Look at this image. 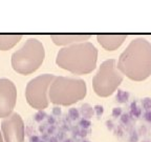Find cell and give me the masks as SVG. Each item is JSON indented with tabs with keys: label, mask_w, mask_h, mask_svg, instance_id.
<instances>
[{
	"label": "cell",
	"mask_w": 151,
	"mask_h": 142,
	"mask_svg": "<svg viewBox=\"0 0 151 142\" xmlns=\"http://www.w3.org/2000/svg\"><path fill=\"white\" fill-rule=\"evenodd\" d=\"M0 142H4V140H3V137H2V134L0 133Z\"/></svg>",
	"instance_id": "603a6c76"
},
{
	"label": "cell",
	"mask_w": 151,
	"mask_h": 142,
	"mask_svg": "<svg viewBox=\"0 0 151 142\" xmlns=\"http://www.w3.org/2000/svg\"><path fill=\"white\" fill-rule=\"evenodd\" d=\"M129 114L133 118H139L142 116V109L137 106V102L133 101L130 104V112Z\"/></svg>",
	"instance_id": "7c38bea8"
},
{
	"label": "cell",
	"mask_w": 151,
	"mask_h": 142,
	"mask_svg": "<svg viewBox=\"0 0 151 142\" xmlns=\"http://www.w3.org/2000/svg\"><path fill=\"white\" fill-rule=\"evenodd\" d=\"M17 101V88L12 80L0 79V118L12 115Z\"/></svg>",
	"instance_id": "ba28073f"
},
{
	"label": "cell",
	"mask_w": 151,
	"mask_h": 142,
	"mask_svg": "<svg viewBox=\"0 0 151 142\" xmlns=\"http://www.w3.org/2000/svg\"><path fill=\"white\" fill-rule=\"evenodd\" d=\"M123 134H124V130L121 126H118V128L116 130V135L118 137H123Z\"/></svg>",
	"instance_id": "d6986e66"
},
{
	"label": "cell",
	"mask_w": 151,
	"mask_h": 142,
	"mask_svg": "<svg viewBox=\"0 0 151 142\" xmlns=\"http://www.w3.org/2000/svg\"><path fill=\"white\" fill-rule=\"evenodd\" d=\"M127 35H98V42L107 51L116 50L126 39Z\"/></svg>",
	"instance_id": "9c48e42d"
},
{
	"label": "cell",
	"mask_w": 151,
	"mask_h": 142,
	"mask_svg": "<svg viewBox=\"0 0 151 142\" xmlns=\"http://www.w3.org/2000/svg\"><path fill=\"white\" fill-rule=\"evenodd\" d=\"M106 124H107V126H108V128H110V130L113 128V126H112V122H111V121H107Z\"/></svg>",
	"instance_id": "44dd1931"
},
{
	"label": "cell",
	"mask_w": 151,
	"mask_h": 142,
	"mask_svg": "<svg viewBox=\"0 0 151 142\" xmlns=\"http://www.w3.org/2000/svg\"><path fill=\"white\" fill-rule=\"evenodd\" d=\"M139 134L137 130H130L129 132V137H128V141L129 142H139Z\"/></svg>",
	"instance_id": "9a60e30c"
},
{
	"label": "cell",
	"mask_w": 151,
	"mask_h": 142,
	"mask_svg": "<svg viewBox=\"0 0 151 142\" xmlns=\"http://www.w3.org/2000/svg\"><path fill=\"white\" fill-rule=\"evenodd\" d=\"M143 119L146 122L151 123V109L150 111H145V113L143 114Z\"/></svg>",
	"instance_id": "e0dca14e"
},
{
	"label": "cell",
	"mask_w": 151,
	"mask_h": 142,
	"mask_svg": "<svg viewBox=\"0 0 151 142\" xmlns=\"http://www.w3.org/2000/svg\"><path fill=\"white\" fill-rule=\"evenodd\" d=\"M123 81V74L116 65V60L104 61L92 79V86L100 97H108L116 92Z\"/></svg>",
	"instance_id": "5b68a950"
},
{
	"label": "cell",
	"mask_w": 151,
	"mask_h": 142,
	"mask_svg": "<svg viewBox=\"0 0 151 142\" xmlns=\"http://www.w3.org/2000/svg\"><path fill=\"white\" fill-rule=\"evenodd\" d=\"M118 69L134 81H143L151 74V45L144 38L132 40L121 54Z\"/></svg>",
	"instance_id": "6da1fadb"
},
{
	"label": "cell",
	"mask_w": 151,
	"mask_h": 142,
	"mask_svg": "<svg viewBox=\"0 0 151 142\" xmlns=\"http://www.w3.org/2000/svg\"><path fill=\"white\" fill-rule=\"evenodd\" d=\"M145 133H146V128H145V126H141L139 134H145Z\"/></svg>",
	"instance_id": "ffe728a7"
},
{
	"label": "cell",
	"mask_w": 151,
	"mask_h": 142,
	"mask_svg": "<svg viewBox=\"0 0 151 142\" xmlns=\"http://www.w3.org/2000/svg\"><path fill=\"white\" fill-rule=\"evenodd\" d=\"M98 50L90 42H80L67 45L59 51L56 63L65 71L76 75L89 74L96 69Z\"/></svg>",
	"instance_id": "7a4b0ae2"
},
{
	"label": "cell",
	"mask_w": 151,
	"mask_h": 142,
	"mask_svg": "<svg viewBox=\"0 0 151 142\" xmlns=\"http://www.w3.org/2000/svg\"><path fill=\"white\" fill-rule=\"evenodd\" d=\"M98 109V113H99V115H101L102 113H103V107L102 106H97Z\"/></svg>",
	"instance_id": "7402d4cb"
},
{
	"label": "cell",
	"mask_w": 151,
	"mask_h": 142,
	"mask_svg": "<svg viewBox=\"0 0 151 142\" xmlns=\"http://www.w3.org/2000/svg\"><path fill=\"white\" fill-rule=\"evenodd\" d=\"M22 35H0V50L7 51L21 40Z\"/></svg>",
	"instance_id": "8fae6325"
},
{
	"label": "cell",
	"mask_w": 151,
	"mask_h": 142,
	"mask_svg": "<svg viewBox=\"0 0 151 142\" xmlns=\"http://www.w3.org/2000/svg\"><path fill=\"white\" fill-rule=\"evenodd\" d=\"M56 76L52 74H44L32 79L25 88V98L32 107L39 111L48 106V90Z\"/></svg>",
	"instance_id": "8992f818"
},
{
	"label": "cell",
	"mask_w": 151,
	"mask_h": 142,
	"mask_svg": "<svg viewBox=\"0 0 151 142\" xmlns=\"http://www.w3.org/2000/svg\"><path fill=\"white\" fill-rule=\"evenodd\" d=\"M52 40L57 45H70L73 43L85 42L90 38V35H52L50 36Z\"/></svg>",
	"instance_id": "30bf717a"
},
{
	"label": "cell",
	"mask_w": 151,
	"mask_h": 142,
	"mask_svg": "<svg viewBox=\"0 0 151 142\" xmlns=\"http://www.w3.org/2000/svg\"><path fill=\"white\" fill-rule=\"evenodd\" d=\"M130 94L127 91H118V95H116V101L120 102V103H127L128 100H129Z\"/></svg>",
	"instance_id": "4fadbf2b"
},
{
	"label": "cell",
	"mask_w": 151,
	"mask_h": 142,
	"mask_svg": "<svg viewBox=\"0 0 151 142\" xmlns=\"http://www.w3.org/2000/svg\"><path fill=\"white\" fill-rule=\"evenodd\" d=\"M86 83L82 79L55 77L48 90V99L56 105H71L86 96Z\"/></svg>",
	"instance_id": "3957f363"
},
{
	"label": "cell",
	"mask_w": 151,
	"mask_h": 142,
	"mask_svg": "<svg viewBox=\"0 0 151 142\" xmlns=\"http://www.w3.org/2000/svg\"><path fill=\"white\" fill-rule=\"evenodd\" d=\"M44 57L43 44L36 38H31L12 55V66L18 74L29 75L40 67Z\"/></svg>",
	"instance_id": "277c9868"
},
{
	"label": "cell",
	"mask_w": 151,
	"mask_h": 142,
	"mask_svg": "<svg viewBox=\"0 0 151 142\" xmlns=\"http://www.w3.org/2000/svg\"><path fill=\"white\" fill-rule=\"evenodd\" d=\"M1 134L4 142H24L25 128L22 117L13 113L1 122Z\"/></svg>",
	"instance_id": "52a82bcc"
},
{
	"label": "cell",
	"mask_w": 151,
	"mask_h": 142,
	"mask_svg": "<svg viewBox=\"0 0 151 142\" xmlns=\"http://www.w3.org/2000/svg\"><path fill=\"white\" fill-rule=\"evenodd\" d=\"M134 121V118L129 113H124L121 115V123L125 126H130Z\"/></svg>",
	"instance_id": "5bb4252c"
},
{
	"label": "cell",
	"mask_w": 151,
	"mask_h": 142,
	"mask_svg": "<svg viewBox=\"0 0 151 142\" xmlns=\"http://www.w3.org/2000/svg\"><path fill=\"white\" fill-rule=\"evenodd\" d=\"M142 142H151V141H149V140H143Z\"/></svg>",
	"instance_id": "cb8c5ba5"
},
{
	"label": "cell",
	"mask_w": 151,
	"mask_h": 142,
	"mask_svg": "<svg viewBox=\"0 0 151 142\" xmlns=\"http://www.w3.org/2000/svg\"><path fill=\"white\" fill-rule=\"evenodd\" d=\"M142 106L145 111H150L151 109V98L146 97L142 99Z\"/></svg>",
	"instance_id": "2e32d148"
},
{
	"label": "cell",
	"mask_w": 151,
	"mask_h": 142,
	"mask_svg": "<svg viewBox=\"0 0 151 142\" xmlns=\"http://www.w3.org/2000/svg\"><path fill=\"white\" fill-rule=\"evenodd\" d=\"M123 114V111L121 107H114L112 111V116L116 117V118H118V117H121V115Z\"/></svg>",
	"instance_id": "ac0fdd59"
}]
</instances>
